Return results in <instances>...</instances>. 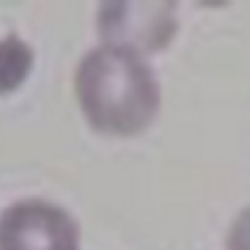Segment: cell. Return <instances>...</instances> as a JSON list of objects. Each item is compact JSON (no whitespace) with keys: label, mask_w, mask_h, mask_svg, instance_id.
<instances>
[{"label":"cell","mask_w":250,"mask_h":250,"mask_svg":"<svg viewBox=\"0 0 250 250\" xmlns=\"http://www.w3.org/2000/svg\"><path fill=\"white\" fill-rule=\"evenodd\" d=\"M78 104L98 131L133 135L160 107V86L143 53L111 43L86 51L76 64Z\"/></svg>","instance_id":"cell-1"},{"label":"cell","mask_w":250,"mask_h":250,"mask_svg":"<svg viewBox=\"0 0 250 250\" xmlns=\"http://www.w3.org/2000/svg\"><path fill=\"white\" fill-rule=\"evenodd\" d=\"M96 27L105 43L139 53L160 51L178 29L176 4L160 0L102 2L96 14Z\"/></svg>","instance_id":"cell-2"},{"label":"cell","mask_w":250,"mask_h":250,"mask_svg":"<svg viewBox=\"0 0 250 250\" xmlns=\"http://www.w3.org/2000/svg\"><path fill=\"white\" fill-rule=\"evenodd\" d=\"M0 250H78V225L53 201L18 199L0 213Z\"/></svg>","instance_id":"cell-3"},{"label":"cell","mask_w":250,"mask_h":250,"mask_svg":"<svg viewBox=\"0 0 250 250\" xmlns=\"http://www.w3.org/2000/svg\"><path fill=\"white\" fill-rule=\"evenodd\" d=\"M33 62L31 47L16 33L0 39V94L20 86Z\"/></svg>","instance_id":"cell-4"},{"label":"cell","mask_w":250,"mask_h":250,"mask_svg":"<svg viewBox=\"0 0 250 250\" xmlns=\"http://www.w3.org/2000/svg\"><path fill=\"white\" fill-rule=\"evenodd\" d=\"M227 250H250V205H246L230 223Z\"/></svg>","instance_id":"cell-5"}]
</instances>
